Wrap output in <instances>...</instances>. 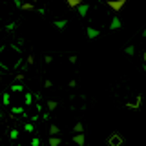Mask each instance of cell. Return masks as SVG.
Wrapping results in <instances>:
<instances>
[{"label": "cell", "instance_id": "6da1fadb", "mask_svg": "<svg viewBox=\"0 0 146 146\" xmlns=\"http://www.w3.org/2000/svg\"><path fill=\"white\" fill-rule=\"evenodd\" d=\"M108 7L111 9V11H115V13H119V11H122L124 9V6H126V0H108Z\"/></svg>", "mask_w": 146, "mask_h": 146}, {"label": "cell", "instance_id": "7a4b0ae2", "mask_svg": "<svg viewBox=\"0 0 146 146\" xmlns=\"http://www.w3.org/2000/svg\"><path fill=\"white\" fill-rule=\"evenodd\" d=\"M124 139H122L121 133H111L108 137V146H122Z\"/></svg>", "mask_w": 146, "mask_h": 146}, {"label": "cell", "instance_id": "3957f363", "mask_svg": "<svg viewBox=\"0 0 146 146\" xmlns=\"http://www.w3.org/2000/svg\"><path fill=\"white\" fill-rule=\"evenodd\" d=\"M141 102H143V97H141V95H137L135 100H131V102H126V106L130 108V110H137V108L141 106Z\"/></svg>", "mask_w": 146, "mask_h": 146}, {"label": "cell", "instance_id": "277c9868", "mask_svg": "<svg viewBox=\"0 0 146 146\" xmlns=\"http://www.w3.org/2000/svg\"><path fill=\"white\" fill-rule=\"evenodd\" d=\"M88 11H90V6L88 4H80L79 7H77V13H79V17H88Z\"/></svg>", "mask_w": 146, "mask_h": 146}, {"label": "cell", "instance_id": "5b68a950", "mask_svg": "<svg viewBox=\"0 0 146 146\" xmlns=\"http://www.w3.org/2000/svg\"><path fill=\"white\" fill-rule=\"evenodd\" d=\"M86 35H88V38H97V36L100 35V31L99 29H95V27H91V26H88V29H86Z\"/></svg>", "mask_w": 146, "mask_h": 146}, {"label": "cell", "instance_id": "8992f818", "mask_svg": "<svg viewBox=\"0 0 146 146\" xmlns=\"http://www.w3.org/2000/svg\"><path fill=\"white\" fill-rule=\"evenodd\" d=\"M73 143H75L77 146H84V143H86L84 133H75V135H73Z\"/></svg>", "mask_w": 146, "mask_h": 146}, {"label": "cell", "instance_id": "52a82bcc", "mask_svg": "<svg viewBox=\"0 0 146 146\" xmlns=\"http://www.w3.org/2000/svg\"><path fill=\"white\" fill-rule=\"evenodd\" d=\"M48 144L49 146H60V139H58V135H49Z\"/></svg>", "mask_w": 146, "mask_h": 146}, {"label": "cell", "instance_id": "ba28073f", "mask_svg": "<svg viewBox=\"0 0 146 146\" xmlns=\"http://www.w3.org/2000/svg\"><path fill=\"white\" fill-rule=\"evenodd\" d=\"M121 26H122L121 20H119L117 17H113V18H111V24H110V29H111V31H113V29H119Z\"/></svg>", "mask_w": 146, "mask_h": 146}, {"label": "cell", "instance_id": "9c48e42d", "mask_svg": "<svg viewBox=\"0 0 146 146\" xmlns=\"http://www.w3.org/2000/svg\"><path fill=\"white\" fill-rule=\"evenodd\" d=\"M66 4H68V6H70L71 9H77V7H79L80 4H82V0H66Z\"/></svg>", "mask_w": 146, "mask_h": 146}, {"label": "cell", "instance_id": "30bf717a", "mask_svg": "<svg viewBox=\"0 0 146 146\" xmlns=\"http://www.w3.org/2000/svg\"><path fill=\"white\" fill-rule=\"evenodd\" d=\"M66 24H68V20H64V18H62V20H55V22H53V26L57 27V29H64V27H66Z\"/></svg>", "mask_w": 146, "mask_h": 146}, {"label": "cell", "instance_id": "8fae6325", "mask_svg": "<svg viewBox=\"0 0 146 146\" xmlns=\"http://www.w3.org/2000/svg\"><path fill=\"white\" fill-rule=\"evenodd\" d=\"M57 106H58V102H57V100H48V102H46V108H48L49 111L57 110Z\"/></svg>", "mask_w": 146, "mask_h": 146}, {"label": "cell", "instance_id": "7c38bea8", "mask_svg": "<svg viewBox=\"0 0 146 146\" xmlns=\"http://www.w3.org/2000/svg\"><path fill=\"white\" fill-rule=\"evenodd\" d=\"M20 9H22V11H35L36 7L33 6V4H29V2H24V4H22V7H20Z\"/></svg>", "mask_w": 146, "mask_h": 146}, {"label": "cell", "instance_id": "4fadbf2b", "mask_svg": "<svg viewBox=\"0 0 146 146\" xmlns=\"http://www.w3.org/2000/svg\"><path fill=\"white\" fill-rule=\"evenodd\" d=\"M73 131H75V133H84V124H82V122H77V124L73 126Z\"/></svg>", "mask_w": 146, "mask_h": 146}, {"label": "cell", "instance_id": "5bb4252c", "mask_svg": "<svg viewBox=\"0 0 146 146\" xmlns=\"http://www.w3.org/2000/svg\"><path fill=\"white\" fill-rule=\"evenodd\" d=\"M11 91H13V93H22V91H24V86H22V84H13Z\"/></svg>", "mask_w": 146, "mask_h": 146}, {"label": "cell", "instance_id": "9a60e30c", "mask_svg": "<svg viewBox=\"0 0 146 146\" xmlns=\"http://www.w3.org/2000/svg\"><path fill=\"white\" fill-rule=\"evenodd\" d=\"M2 102H4V106H9V104H11V95H9V93H4L2 95Z\"/></svg>", "mask_w": 146, "mask_h": 146}, {"label": "cell", "instance_id": "2e32d148", "mask_svg": "<svg viewBox=\"0 0 146 146\" xmlns=\"http://www.w3.org/2000/svg\"><path fill=\"white\" fill-rule=\"evenodd\" d=\"M24 104H26V106H31V104H33V95H31V93H26L24 95Z\"/></svg>", "mask_w": 146, "mask_h": 146}, {"label": "cell", "instance_id": "e0dca14e", "mask_svg": "<svg viewBox=\"0 0 146 146\" xmlns=\"http://www.w3.org/2000/svg\"><path fill=\"white\" fill-rule=\"evenodd\" d=\"M58 131H60V128L57 124H51L49 126V135H58Z\"/></svg>", "mask_w": 146, "mask_h": 146}, {"label": "cell", "instance_id": "ac0fdd59", "mask_svg": "<svg viewBox=\"0 0 146 146\" xmlns=\"http://www.w3.org/2000/svg\"><path fill=\"white\" fill-rule=\"evenodd\" d=\"M124 53H126V55H130V57H131V55H135V46H133V44H130V46H126V49H124Z\"/></svg>", "mask_w": 146, "mask_h": 146}, {"label": "cell", "instance_id": "d6986e66", "mask_svg": "<svg viewBox=\"0 0 146 146\" xmlns=\"http://www.w3.org/2000/svg\"><path fill=\"white\" fill-rule=\"evenodd\" d=\"M9 137H11L13 141H17V139H18V130H17V128H13V130L9 131Z\"/></svg>", "mask_w": 146, "mask_h": 146}, {"label": "cell", "instance_id": "ffe728a7", "mask_svg": "<svg viewBox=\"0 0 146 146\" xmlns=\"http://www.w3.org/2000/svg\"><path fill=\"white\" fill-rule=\"evenodd\" d=\"M13 113H15V115H22V113H24V108H22V106L13 108Z\"/></svg>", "mask_w": 146, "mask_h": 146}, {"label": "cell", "instance_id": "44dd1931", "mask_svg": "<svg viewBox=\"0 0 146 146\" xmlns=\"http://www.w3.org/2000/svg\"><path fill=\"white\" fill-rule=\"evenodd\" d=\"M26 64H29V66H33V64H35V57H33V55H29V57L26 58Z\"/></svg>", "mask_w": 146, "mask_h": 146}, {"label": "cell", "instance_id": "7402d4cb", "mask_svg": "<svg viewBox=\"0 0 146 146\" xmlns=\"http://www.w3.org/2000/svg\"><path fill=\"white\" fill-rule=\"evenodd\" d=\"M24 130H26V131H33V130H35V126L31 124V122H27V124H24Z\"/></svg>", "mask_w": 146, "mask_h": 146}, {"label": "cell", "instance_id": "603a6c76", "mask_svg": "<svg viewBox=\"0 0 146 146\" xmlns=\"http://www.w3.org/2000/svg\"><path fill=\"white\" fill-rule=\"evenodd\" d=\"M31 146H40V139H38V137L31 139Z\"/></svg>", "mask_w": 146, "mask_h": 146}, {"label": "cell", "instance_id": "cb8c5ba5", "mask_svg": "<svg viewBox=\"0 0 146 146\" xmlns=\"http://www.w3.org/2000/svg\"><path fill=\"white\" fill-rule=\"evenodd\" d=\"M44 60H46V64H51V62H53V57H51V55H46Z\"/></svg>", "mask_w": 146, "mask_h": 146}, {"label": "cell", "instance_id": "d4e9b609", "mask_svg": "<svg viewBox=\"0 0 146 146\" xmlns=\"http://www.w3.org/2000/svg\"><path fill=\"white\" fill-rule=\"evenodd\" d=\"M13 4H15V7H18V9H20L24 2H22V0H13Z\"/></svg>", "mask_w": 146, "mask_h": 146}, {"label": "cell", "instance_id": "484cf974", "mask_svg": "<svg viewBox=\"0 0 146 146\" xmlns=\"http://www.w3.org/2000/svg\"><path fill=\"white\" fill-rule=\"evenodd\" d=\"M6 29H7V31H13V29H15V24H13V22H11V24H7Z\"/></svg>", "mask_w": 146, "mask_h": 146}, {"label": "cell", "instance_id": "4316f807", "mask_svg": "<svg viewBox=\"0 0 146 146\" xmlns=\"http://www.w3.org/2000/svg\"><path fill=\"white\" fill-rule=\"evenodd\" d=\"M51 86H53L51 80H46V82H44V88H51Z\"/></svg>", "mask_w": 146, "mask_h": 146}, {"label": "cell", "instance_id": "83f0119b", "mask_svg": "<svg viewBox=\"0 0 146 146\" xmlns=\"http://www.w3.org/2000/svg\"><path fill=\"white\" fill-rule=\"evenodd\" d=\"M70 62H71V64L77 62V55H71V57H70Z\"/></svg>", "mask_w": 146, "mask_h": 146}, {"label": "cell", "instance_id": "f1b7e54d", "mask_svg": "<svg viewBox=\"0 0 146 146\" xmlns=\"http://www.w3.org/2000/svg\"><path fill=\"white\" fill-rule=\"evenodd\" d=\"M143 36H144V38H146V27H144V29H143Z\"/></svg>", "mask_w": 146, "mask_h": 146}, {"label": "cell", "instance_id": "f546056e", "mask_svg": "<svg viewBox=\"0 0 146 146\" xmlns=\"http://www.w3.org/2000/svg\"><path fill=\"white\" fill-rule=\"evenodd\" d=\"M144 62H146V51H144Z\"/></svg>", "mask_w": 146, "mask_h": 146}, {"label": "cell", "instance_id": "4dcf8cb0", "mask_svg": "<svg viewBox=\"0 0 146 146\" xmlns=\"http://www.w3.org/2000/svg\"><path fill=\"white\" fill-rule=\"evenodd\" d=\"M17 146H24V144H17Z\"/></svg>", "mask_w": 146, "mask_h": 146}]
</instances>
